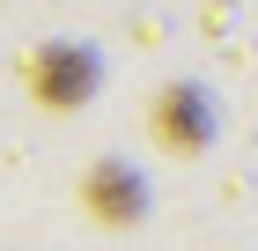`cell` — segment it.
Segmentation results:
<instances>
[{"mask_svg": "<svg viewBox=\"0 0 258 251\" xmlns=\"http://www.w3.org/2000/svg\"><path fill=\"white\" fill-rule=\"evenodd\" d=\"M81 207L96 214L103 229H125V222H140L148 192H140V177L125 170L118 155H103V163H89V177H81Z\"/></svg>", "mask_w": 258, "mask_h": 251, "instance_id": "3", "label": "cell"}, {"mask_svg": "<svg viewBox=\"0 0 258 251\" xmlns=\"http://www.w3.org/2000/svg\"><path fill=\"white\" fill-rule=\"evenodd\" d=\"M148 133H155L170 155H199L207 140H214L207 89H192V81H170V89H155V104H148Z\"/></svg>", "mask_w": 258, "mask_h": 251, "instance_id": "2", "label": "cell"}, {"mask_svg": "<svg viewBox=\"0 0 258 251\" xmlns=\"http://www.w3.org/2000/svg\"><path fill=\"white\" fill-rule=\"evenodd\" d=\"M22 81H30V96L44 111H74L96 89V52H81V44H37L30 67H22Z\"/></svg>", "mask_w": 258, "mask_h": 251, "instance_id": "1", "label": "cell"}]
</instances>
